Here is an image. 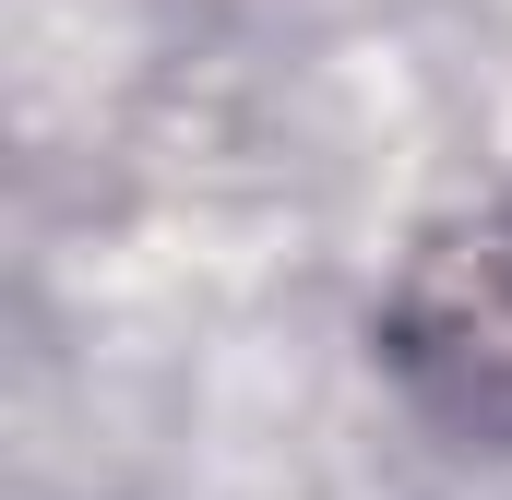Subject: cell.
Wrapping results in <instances>:
<instances>
[{"label": "cell", "instance_id": "obj_1", "mask_svg": "<svg viewBox=\"0 0 512 500\" xmlns=\"http://www.w3.org/2000/svg\"><path fill=\"white\" fill-rule=\"evenodd\" d=\"M382 381L393 405L453 441V453H512V191L441 203L393 250L382 286Z\"/></svg>", "mask_w": 512, "mask_h": 500}]
</instances>
